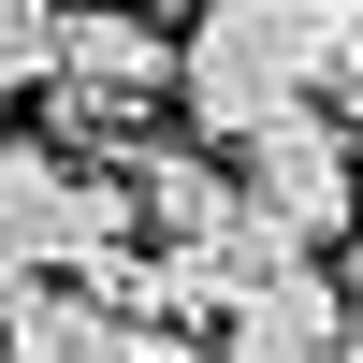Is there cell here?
I'll return each instance as SVG.
<instances>
[{"mask_svg":"<svg viewBox=\"0 0 363 363\" xmlns=\"http://www.w3.org/2000/svg\"><path fill=\"white\" fill-rule=\"evenodd\" d=\"M174 87H189V29H174V15H145V0H73L58 73H44L58 131H87L116 160V145H145V116H160Z\"/></svg>","mask_w":363,"mask_h":363,"instance_id":"3","label":"cell"},{"mask_svg":"<svg viewBox=\"0 0 363 363\" xmlns=\"http://www.w3.org/2000/svg\"><path fill=\"white\" fill-rule=\"evenodd\" d=\"M174 102H189L203 145H262L291 116H320L335 102V0H203Z\"/></svg>","mask_w":363,"mask_h":363,"instance_id":"1","label":"cell"},{"mask_svg":"<svg viewBox=\"0 0 363 363\" xmlns=\"http://www.w3.org/2000/svg\"><path fill=\"white\" fill-rule=\"evenodd\" d=\"M335 116L363 131V0H335Z\"/></svg>","mask_w":363,"mask_h":363,"instance_id":"8","label":"cell"},{"mask_svg":"<svg viewBox=\"0 0 363 363\" xmlns=\"http://www.w3.org/2000/svg\"><path fill=\"white\" fill-rule=\"evenodd\" d=\"M116 174H131V218L160 233V247H203V233L247 203V174H233V160H203V145H174V131L116 145Z\"/></svg>","mask_w":363,"mask_h":363,"instance_id":"6","label":"cell"},{"mask_svg":"<svg viewBox=\"0 0 363 363\" xmlns=\"http://www.w3.org/2000/svg\"><path fill=\"white\" fill-rule=\"evenodd\" d=\"M233 174H247V203H262L277 233H306L320 262L363 233V160H349V116H291V131H262Z\"/></svg>","mask_w":363,"mask_h":363,"instance_id":"4","label":"cell"},{"mask_svg":"<svg viewBox=\"0 0 363 363\" xmlns=\"http://www.w3.org/2000/svg\"><path fill=\"white\" fill-rule=\"evenodd\" d=\"M102 247H131V174L116 160L73 174L58 145L0 131V320H29L58 262H102Z\"/></svg>","mask_w":363,"mask_h":363,"instance_id":"2","label":"cell"},{"mask_svg":"<svg viewBox=\"0 0 363 363\" xmlns=\"http://www.w3.org/2000/svg\"><path fill=\"white\" fill-rule=\"evenodd\" d=\"M58 29H73V0H0V102L58 73Z\"/></svg>","mask_w":363,"mask_h":363,"instance_id":"7","label":"cell"},{"mask_svg":"<svg viewBox=\"0 0 363 363\" xmlns=\"http://www.w3.org/2000/svg\"><path fill=\"white\" fill-rule=\"evenodd\" d=\"M218 363H363V320H349L335 262H320V277H277L262 306H233L218 320Z\"/></svg>","mask_w":363,"mask_h":363,"instance_id":"5","label":"cell"},{"mask_svg":"<svg viewBox=\"0 0 363 363\" xmlns=\"http://www.w3.org/2000/svg\"><path fill=\"white\" fill-rule=\"evenodd\" d=\"M335 291H349V320H363V233H349V247H335Z\"/></svg>","mask_w":363,"mask_h":363,"instance_id":"9","label":"cell"}]
</instances>
